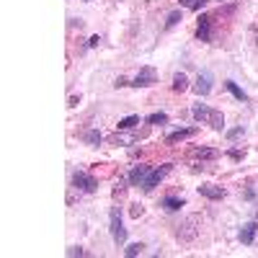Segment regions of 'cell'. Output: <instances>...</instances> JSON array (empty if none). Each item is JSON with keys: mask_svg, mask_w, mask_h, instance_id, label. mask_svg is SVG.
Wrapping results in <instances>:
<instances>
[{"mask_svg": "<svg viewBox=\"0 0 258 258\" xmlns=\"http://www.w3.org/2000/svg\"><path fill=\"white\" fill-rule=\"evenodd\" d=\"M255 235H258V220H253V222L243 225V230H240L238 238H240V243H243V245H253Z\"/></svg>", "mask_w": 258, "mask_h": 258, "instance_id": "cell-13", "label": "cell"}, {"mask_svg": "<svg viewBox=\"0 0 258 258\" xmlns=\"http://www.w3.org/2000/svg\"><path fill=\"white\" fill-rule=\"evenodd\" d=\"M140 140V135L135 132V129H119V132L111 137V145L116 147H129V145H135Z\"/></svg>", "mask_w": 258, "mask_h": 258, "instance_id": "cell-7", "label": "cell"}, {"mask_svg": "<svg viewBox=\"0 0 258 258\" xmlns=\"http://www.w3.org/2000/svg\"><path fill=\"white\" fill-rule=\"evenodd\" d=\"M155 83H158V73H155V68L145 64V68L137 73V78L129 83V85H132V88H153Z\"/></svg>", "mask_w": 258, "mask_h": 258, "instance_id": "cell-5", "label": "cell"}, {"mask_svg": "<svg viewBox=\"0 0 258 258\" xmlns=\"http://www.w3.org/2000/svg\"><path fill=\"white\" fill-rule=\"evenodd\" d=\"M173 170V163H163V165H158V168H153L150 170V176L145 178V183H142V191L145 194H150V191H155V186H160V181Z\"/></svg>", "mask_w": 258, "mask_h": 258, "instance_id": "cell-3", "label": "cell"}, {"mask_svg": "<svg viewBox=\"0 0 258 258\" xmlns=\"http://www.w3.org/2000/svg\"><path fill=\"white\" fill-rule=\"evenodd\" d=\"M137 124H140V116H137V114H129V116L119 119V124H116V126H119V129H135Z\"/></svg>", "mask_w": 258, "mask_h": 258, "instance_id": "cell-20", "label": "cell"}, {"mask_svg": "<svg viewBox=\"0 0 258 258\" xmlns=\"http://www.w3.org/2000/svg\"><path fill=\"white\" fill-rule=\"evenodd\" d=\"M114 85H116V88H124V85H129V80H126V78H119Z\"/></svg>", "mask_w": 258, "mask_h": 258, "instance_id": "cell-29", "label": "cell"}, {"mask_svg": "<svg viewBox=\"0 0 258 258\" xmlns=\"http://www.w3.org/2000/svg\"><path fill=\"white\" fill-rule=\"evenodd\" d=\"M83 140L88 142L91 147H98V145H101V140H103V135L98 132V129H88V132L83 135Z\"/></svg>", "mask_w": 258, "mask_h": 258, "instance_id": "cell-17", "label": "cell"}, {"mask_svg": "<svg viewBox=\"0 0 258 258\" xmlns=\"http://www.w3.org/2000/svg\"><path fill=\"white\" fill-rule=\"evenodd\" d=\"M245 135V129L243 126H235V129H230V132H227V140L232 142V140H238V137H243Z\"/></svg>", "mask_w": 258, "mask_h": 258, "instance_id": "cell-24", "label": "cell"}, {"mask_svg": "<svg viewBox=\"0 0 258 258\" xmlns=\"http://www.w3.org/2000/svg\"><path fill=\"white\" fill-rule=\"evenodd\" d=\"M199 194H202L204 199H212V202H220V199L227 197V191L222 186H217V183H202L199 186Z\"/></svg>", "mask_w": 258, "mask_h": 258, "instance_id": "cell-11", "label": "cell"}, {"mask_svg": "<svg viewBox=\"0 0 258 258\" xmlns=\"http://www.w3.org/2000/svg\"><path fill=\"white\" fill-rule=\"evenodd\" d=\"M140 214H142V207L140 204H132V217H140Z\"/></svg>", "mask_w": 258, "mask_h": 258, "instance_id": "cell-28", "label": "cell"}, {"mask_svg": "<svg viewBox=\"0 0 258 258\" xmlns=\"http://www.w3.org/2000/svg\"><path fill=\"white\" fill-rule=\"evenodd\" d=\"M225 88H227L235 98H238L240 103H245V101H248V93H245V91H243V88H240V85L235 83V80H225Z\"/></svg>", "mask_w": 258, "mask_h": 258, "instance_id": "cell-16", "label": "cell"}, {"mask_svg": "<svg viewBox=\"0 0 258 258\" xmlns=\"http://www.w3.org/2000/svg\"><path fill=\"white\" fill-rule=\"evenodd\" d=\"M150 170H153V165H147V163L135 165L132 170H129V176H126L129 186H142V183H145V178L150 176Z\"/></svg>", "mask_w": 258, "mask_h": 258, "instance_id": "cell-6", "label": "cell"}, {"mask_svg": "<svg viewBox=\"0 0 258 258\" xmlns=\"http://www.w3.org/2000/svg\"><path fill=\"white\" fill-rule=\"evenodd\" d=\"M183 21V13L181 11H170L168 16H165V29H173V26H178Z\"/></svg>", "mask_w": 258, "mask_h": 258, "instance_id": "cell-19", "label": "cell"}, {"mask_svg": "<svg viewBox=\"0 0 258 258\" xmlns=\"http://www.w3.org/2000/svg\"><path fill=\"white\" fill-rule=\"evenodd\" d=\"M109 222H111V240H114L116 245H124V243H126V227H124V222H121V209H119V207H111Z\"/></svg>", "mask_w": 258, "mask_h": 258, "instance_id": "cell-2", "label": "cell"}, {"mask_svg": "<svg viewBox=\"0 0 258 258\" xmlns=\"http://www.w3.org/2000/svg\"><path fill=\"white\" fill-rule=\"evenodd\" d=\"M142 248H145L142 243H129V245L124 248V255H126V258H135V255L142 253Z\"/></svg>", "mask_w": 258, "mask_h": 258, "instance_id": "cell-23", "label": "cell"}, {"mask_svg": "<svg viewBox=\"0 0 258 258\" xmlns=\"http://www.w3.org/2000/svg\"><path fill=\"white\" fill-rule=\"evenodd\" d=\"M160 207H163L165 212H181V207H186V202L178 199V197H165V199L160 202Z\"/></svg>", "mask_w": 258, "mask_h": 258, "instance_id": "cell-15", "label": "cell"}, {"mask_svg": "<svg viewBox=\"0 0 258 258\" xmlns=\"http://www.w3.org/2000/svg\"><path fill=\"white\" fill-rule=\"evenodd\" d=\"M78 103H80V96H73V98H70V103H68V106H78Z\"/></svg>", "mask_w": 258, "mask_h": 258, "instance_id": "cell-30", "label": "cell"}, {"mask_svg": "<svg viewBox=\"0 0 258 258\" xmlns=\"http://www.w3.org/2000/svg\"><path fill=\"white\" fill-rule=\"evenodd\" d=\"M243 155H245V153H240V150H230V158H232V160H240Z\"/></svg>", "mask_w": 258, "mask_h": 258, "instance_id": "cell-27", "label": "cell"}, {"mask_svg": "<svg viewBox=\"0 0 258 258\" xmlns=\"http://www.w3.org/2000/svg\"><path fill=\"white\" fill-rule=\"evenodd\" d=\"M197 39L204 41V44H209V41H212V16H209V13H202V16H199Z\"/></svg>", "mask_w": 258, "mask_h": 258, "instance_id": "cell-8", "label": "cell"}, {"mask_svg": "<svg viewBox=\"0 0 258 258\" xmlns=\"http://www.w3.org/2000/svg\"><path fill=\"white\" fill-rule=\"evenodd\" d=\"M212 83H214V78H212L209 70L199 73L197 83H194V93H197V96H209V93H212Z\"/></svg>", "mask_w": 258, "mask_h": 258, "instance_id": "cell-9", "label": "cell"}, {"mask_svg": "<svg viewBox=\"0 0 258 258\" xmlns=\"http://www.w3.org/2000/svg\"><path fill=\"white\" fill-rule=\"evenodd\" d=\"M73 188H78L80 194H96L98 191V181H96V176L85 173V170H78V173L73 176Z\"/></svg>", "mask_w": 258, "mask_h": 258, "instance_id": "cell-4", "label": "cell"}, {"mask_svg": "<svg viewBox=\"0 0 258 258\" xmlns=\"http://www.w3.org/2000/svg\"><path fill=\"white\" fill-rule=\"evenodd\" d=\"M150 126H158V124H168V114L165 111H155V114H150L147 119H145Z\"/></svg>", "mask_w": 258, "mask_h": 258, "instance_id": "cell-21", "label": "cell"}, {"mask_svg": "<svg viewBox=\"0 0 258 258\" xmlns=\"http://www.w3.org/2000/svg\"><path fill=\"white\" fill-rule=\"evenodd\" d=\"M83 3H91V0H83Z\"/></svg>", "mask_w": 258, "mask_h": 258, "instance_id": "cell-31", "label": "cell"}, {"mask_svg": "<svg viewBox=\"0 0 258 258\" xmlns=\"http://www.w3.org/2000/svg\"><path fill=\"white\" fill-rule=\"evenodd\" d=\"M178 3H181L183 8H188V11H202V8L207 6V0H178Z\"/></svg>", "mask_w": 258, "mask_h": 258, "instance_id": "cell-22", "label": "cell"}, {"mask_svg": "<svg viewBox=\"0 0 258 258\" xmlns=\"http://www.w3.org/2000/svg\"><path fill=\"white\" fill-rule=\"evenodd\" d=\"M197 132H199L197 126L176 129V132H170V135L165 137V145H178V142H186V140H191V137H197Z\"/></svg>", "mask_w": 258, "mask_h": 258, "instance_id": "cell-10", "label": "cell"}, {"mask_svg": "<svg viewBox=\"0 0 258 258\" xmlns=\"http://www.w3.org/2000/svg\"><path fill=\"white\" fill-rule=\"evenodd\" d=\"M191 114H194V119H197L199 124H209L214 132H222V129H225V116H222V111L212 109V106H207V103H197V106L191 109Z\"/></svg>", "mask_w": 258, "mask_h": 258, "instance_id": "cell-1", "label": "cell"}, {"mask_svg": "<svg viewBox=\"0 0 258 258\" xmlns=\"http://www.w3.org/2000/svg\"><path fill=\"white\" fill-rule=\"evenodd\" d=\"M186 88H188V78H186L183 73H176V75H173V91H176V93H183Z\"/></svg>", "mask_w": 258, "mask_h": 258, "instance_id": "cell-18", "label": "cell"}, {"mask_svg": "<svg viewBox=\"0 0 258 258\" xmlns=\"http://www.w3.org/2000/svg\"><path fill=\"white\" fill-rule=\"evenodd\" d=\"M255 220H258V212H255Z\"/></svg>", "mask_w": 258, "mask_h": 258, "instance_id": "cell-32", "label": "cell"}, {"mask_svg": "<svg viewBox=\"0 0 258 258\" xmlns=\"http://www.w3.org/2000/svg\"><path fill=\"white\" fill-rule=\"evenodd\" d=\"M68 255H91L85 248H78V245H73V248H68Z\"/></svg>", "mask_w": 258, "mask_h": 258, "instance_id": "cell-26", "label": "cell"}, {"mask_svg": "<svg viewBox=\"0 0 258 258\" xmlns=\"http://www.w3.org/2000/svg\"><path fill=\"white\" fill-rule=\"evenodd\" d=\"M191 158L194 160H217L220 158V150H214V147H194L191 150Z\"/></svg>", "mask_w": 258, "mask_h": 258, "instance_id": "cell-14", "label": "cell"}, {"mask_svg": "<svg viewBox=\"0 0 258 258\" xmlns=\"http://www.w3.org/2000/svg\"><path fill=\"white\" fill-rule=\"evenodd\" d=\"M98 44H101V36H98V34H93L88 41H85V47H88V49H96Z\"/></svg>", "mask_w": 258, "mask_h": 258, "instance_id": "cell-25", "label": "cell"}, {"mask_svg": "<svg viewBox=\"0 0 258 258\" xmlns=\"http://www.w3.org/2000/svg\"><path fill=\"white\" fill-rule=\"evenodd\" d=\"M194 225H199V217L197 214H191V217L186 220V230H178V240H191V238H197V232H199V227H194Z\"/></svg>", "mask_w": 258, "mask_h": 258, "instance_id": "cell-12", "label": "cell"}]
</instances>
